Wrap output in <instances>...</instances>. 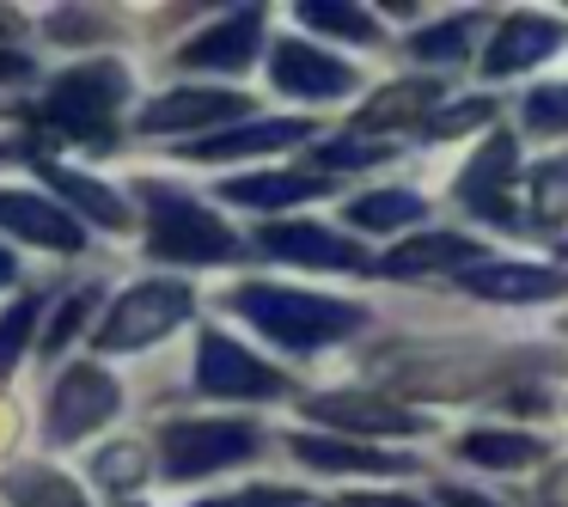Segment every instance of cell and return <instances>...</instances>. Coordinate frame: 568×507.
<instances>
[{
    "instance_id": "cell-40",
    "label": "cell",
    "mask_w": 568,
    "mask_h": 507,
    "mask_svg": "<svg viewBox=\"0 0 568 507\" xmlns=\"http://www.w3.org/2000/svg\"><path fill=\"white\" fill-rule=\"evenodd\" d=\"M13 26H19V19H13V13H0V38H7V31H13Z\"/></svg>"
},
{
    "instance_id": "cell-16",
    "label": "cell",
    "mask_w": 568,
    "mask_h": 507,
    "mask_svg": "<svg viewBox=\"0 0 568 507\" xmlns=\"http://www.w3.org/2000/svg\"><path fill=\"white\" fill-rule=\"evenodd\" d=\"M562 43V26L556 19H531V13H514L501 31H495L489 55H483V74L489 80H507V74H526V68H538L544 55Z\"/></svg>"
},
{
    "instance_id": "cell-11",
    "label": "cell",
    "mask_w": 568,
    "mask_h": 507,
    "mask_svg": "<svg viewBox=\"0 0 568 507\" xmlns=\"http://www.w3.org/2000/svg\"><path fill=\"white\" fill-rule=\"evenodd\" d=\"M0 233L26 239V245H43V251H62V257L87 251V226L62 202L38 196V190H0Z\"/></svg>"
},
{
    "instance_id": "cell-10",
    "label": "cell",
    "mask_w": 568,
    "mask_h": 507,
    "mask_svg": "<svg viewBox=\"0 0 568 507\" xmlns=\"http://www.w3.org/2000/svg\"><path fill=\"white\" fill-rule=\"evenodd\" d=\"M270 80L287 99H348V92L361 87V74L348 62H336L331 50L300 43V38H282L270 50Z\"/></svg>"
},
{
    "instance_id": "cell-31",
    "label": "cell",
    "mask_w": 568,
    "mask_h": 507,
    "mask_svg": "<svg viewBox=\"0 0 568 507\" xmlns=\"http://www.w3.org/2000/svg\"><path fill=\"white\" fill-rule=\"evenodd\" d=\"M495 111H501L495 99H458V104H446L440 116H428V135H434V141H446V135H465V129H483V123H495Z\"/></svg>"
},
{
    "instance_id": "cell-36",
    "label": "cell",
    "mask_w": 568,
    "mask_h": 507,
    "mask_svg": "<svg viewBox=\"0 0 568 507\" xmlns=\"http://www.w3.org/2000/svg\"><path fill=\"white\" fill-rule=\"evenodd\" d=\"M38 80V62L26 50H0V87H31Z\"/></svg>"
},
{
    "instance_id": "cell-21",
    "label": "cell",
    "mask_w": 568,
    "mask_h": 507,
    "mask_svg": "<svg viewBox=\"0 0 568 507\" xmlns=\"http://www.w3.org/2000/svg\"><path fill=\"white\" fill-rule=\"evenodd\" d=\"M470 257H483V245H470V239H458V233H422V239H409V245H397L379 270L385 275H428V270H458L465 275Z\"/></svg>"
},
{
    "instance_id": "cell-12",
    "label": "cell",
    "mask_w": 568,
    "mask_h": 507,
    "mask_svg": "<svg viewBox=\"0 0 568 507\" xmlns=\"http://www.w3.org/2000/svg\"><path fill=\"white\" fill-rule=\"evenodd\" d=\"M257 251H270L275 263H300V270H367V251L355 239L331 233V226H312V221L263 226Z\"/></svg>"
},
{
    "instance_id": "cell-8",
    "label": "cell",
    "mask_w": 568,
    "mask_h": 507,
    "mask_svg": "<svg viewBox=\"0 0 568 507\" xmlns=\"http://www.w3.org/2000/svg\"><path fill=\"white\" fill-rule=\"evenodd\" d=\"M257 104L245 92H221V87H178V92H160L148 111L135 116L141 135H196V129H221V123H251Z\"/></svg>"
},
{
    "instance_id": "cell-24",
    "label": "cell",
    "mask_w": 568,
    "mask_h": 507,
    "mask_svg": "<svg viewBox=\"0 0 568 507\" xmlns=\"http://www.w3.org/2000/svg\"><path fill=\"white\" fill-rule=\"evenodd\" d=\"M538 453H544V440H538V434L470 428L465 440H458V458H470V465H483V470H519V465H531Z\"/></svg>"
},
{
    "instance_id": "cell-6",
    "label": "cell",
    "mask_w": 568,
    "mask_h": 507,
    "mask_svg": "<svg viewBox=\"0 0 568 507\" xmlns=\"http://www.w3.org/2000/svg\"><path fill=\"white\" fill-rule=\"evenodd\" d=\"M116 409H123L116 373L99 367V361H74V367H62V379L50 385V397H43V446L87 440V434H99Z\"/></svg>"
},
{
    "instance_id": "cell-14",
    "label": "cell",
    "mask_w": 568,
    "mask_h": 507,
    "mask_svg": "<svg viewBox=\"0 0 568 507\" xmlns=\"http://www.w3.org/2000/svg\"><path fill=\"white\" fill-rule=\"evenodd\" d=\"M31 165H38L43 190H55V202H62L68 214L104 226V233H129V226H135V209H129V196L116 184L87 178V172H68V165H55V160H31Z\"/></svg>"
},
{
    "instance_id": "cell-2",
    "label": "cell",
    "mask_w": 568,
    "mask_h": 507,
    "mask_svg": "<svg viewBox=\"0 0 568 507\" xmlns=\"http://www.w3.org/2000/svg\"><path fill=\"white\" fill-rule=\"evenodd\" d=\"M135 196H141V209H148V257H160V263H196V270L245 257V239H239L214 209H202L184 184L141 178Z\"/></svg>"
},
{
    "instance_id": "cell-17",
    "label": "cell",
    "mask_w": 568,
    "mask_h": 507,
    "mask_svg": "<svg viewBox=\"0 0 568 507\" xmlns=\"http://www.w3.org/2000/svg\"><path fill=\"white\" fill-rule=\"evenodd\" d=\"M306 416L331 422V428H348V434H422L428 428L416 409H397V404H385V397H343V392L312 397Z\"/></svg>"
},
{
    "instance_id": "cell-18",
    "label": "cell",
    "mask_w": 568,
    "mask_h": 507,
    "mask_svg": "<svg viewBox=\"0 0 568 507\" xmlns=\"http://www.w3.org/2000/svg\"><path fill=\"white\" fill-rule=\"evenodd\" d=\"M287 453L312 470H367V477H397V470H416V458L404 453H373L355 440H331V434H287Z\"/></svg>"
},
{
    "instance_id": "cell-1",
    "label": "cell",
    "mask_w": 568,
    "mask_h": 507,
    "mask_svg": "<svg viewBox=\"0 0 568 507\" xmlns=\"http://www.w3.org/2000/svg\"><path fill=\"white\" fill-rule=\"evenodd\" d=\"M226 306L245 324H257L270 343L294 348V355H312L324 343H343L367 324V306L355 300H324V294H300V287H275V282H245L226 294Z\"/></svg>"
},
{
    "instance_id": "cell-20",
    "label": "cell",
    "mask_w": 568,
    "mask_h": 507,
    "mask_svg": "<svg viewBox=\"0 0 568 507\" xmlns=\"http://www.w3.org/2000/svg\"><path fill=\"white\" fill-rule=\"evenodd\" d=\"M324 190H331V184H324L318 172H251V178H226V184H221V202L270 214V209L312 202V196H324Z\"/></svg>"
},
{
    "instance_id": "cell-25",
    "label": "cell",
    "mask_w": 568,
    "mask_h": 507,
    "mask_svg": "<svg viewBox=\"0 0 568 507\" xmlns=\"http://www.w3.org/2000/svg\"><path fill=\"white\" fill-rule=\"evenodd\" d=\"M440 99V87L434 80H397V87L373 92L367 111H361V129H397V123H416V111H428V104Z\"/></svg>"
},
{
    "instance_id": "cell-33",
    "label": "cell",
    "mask_w": 568,
    "mask_h": 507,
    "mask_svg": "<svg viewBox=\"0 0 568 507\" xmlns=\"http://www.w3.org/2000/svg\"><path fill=\"white\" fill-rule=\"evenodd\" d=\"M318 160L331 165V172H361V165H385V160H397V153L379 148V141H324Z\"/></svg>"
},
{
    "instance_id": "cell-27",
    "label": "cell",
    "mask_w": 568,
    "mask_h": 507,
    "mask_svg": "<svg viewBox=\"0 0 568 507\" xmlns=\"http://www.w3.org/2000/svg\"><path fill=\"white\" fill-rule=\"evenodd\" d=\"M148 470H153V458H148V446H141V440H111V446L92 453V477H99V489H111V495L135 489Z\"/></svg>"
},
{
    "instance_id": "cell-42",
    "label": "cell",
    "mask_w": 568,
    "mask_h": 507,
    "mask_svg": "<svg viewBox=\"0 0 568 507\" xmlns=\"http://www.w3.org/2000/svg\"><path fill=\"white\" fill-rule=\"evenodd\" d=\"M116 507H135V501H116Z\"/></svg>"
},
{
    "instance_id": "cell-35",
    "label": "cell",
    "mask_w": 568,
    "mask_h": 507,
    "mask_svg": "<svg viewBox=\"0 0 568 507\" xmlns=\"http://www.w3.org/2000/svg\"><path fill=\"white\" fill-rule=\"evenodd\" d=\"M306 495H294V489H239V495H209V501H196V507H300Z\"/></svg>"
},
{
    "instance_id": "cell-15",
    "label": "cell",
    "mask_w": 568,
    "mask_h": 507,
    "mask_svg": "<svg viewBox=\"0 0 568 507\" xmlns=\"http://www.w3.org/2000/svg\"><path fill=\"white\" fill-rule=\"evenodd\" d=\"M306 135H312L306 116H270V123H239V129H221V135L190 141L184 160H202V165L251 160V153H282V148H294V141H306Z\"/></svg>"
},
{
    "instance_id": "cell-26",
    "label": "cell",
    "mask_w": 568,
    "mask_h": 507,
    "mask_svg": "<svg viewBox=\"0 0 568 507\" xmlns=\"http://www.w3.org/2000/svg\"><path fill=\"white\" fill-rule=\"evenodd\" d=\"M300 26L306 31H331V38H348V43H373L379 38V19L367 13V7H343V0H306V7H294Z\"/></svg>"
},
{
    "instance_id": "cell-41",
    "label": "cell",
    "mask_w": 568,
    "mask_h": 507,
    "mask_svg": "<svg viewBox=\"0 0 568 507\" xmlns=\"http://www.w3.org/2000/svg\"><path fill=\"white\" fill-rule=\"evenodd\" d=\"M0 160H7V141H0Z\"/></svg>"
},
{
    "instance_id": "cell-5",
    "label": "cell",
    "mask_w": 568,
    "mask_h": 507,
    "mask_svg": "<svg viewBox=\"0 0 568 507\" xmlns=\"http://www.w3.org/2000/svg\"><path fill=\"white\" fill-rule=\"evenodd\" d=\"M129 99V68L123 62H74L50 80L43 92V116L55 129H74V135L99 141L111 135V116L123 111Z\"/></svg>"
},
{
    "instance_id": "cell-9",
    "label": "cell",
    "mask_w": 568,
    "mask_h": 507,
    "mask_svg": "<svg viewBox=\"0 0 568 507\" xmlns=\"http://www.w3.org/2000/svg\"><path fill=\"white\" fill-rule=\"evenodd\" d=\"M263 50V7H233L221 26L196 31V38L178 50V68L190 74H245Z\"/></svg>"
},
{
    "instance_id": "cell-23",
    "label": "cell",
    "mask_w": 568,
    "mask_h": 507,
    "mask_svg": "<svg viewBox=\"0 0 568 507\" xmlns=\"http://www.w3.org/2000/svg\"><path fill=\"white\" fill-rule=\"evenodd\" d=\"M422 214H428V202H422L416 190H367V196L348 202V221H355L361 233H404Z\"/></svg>"
},
{
    "instance_id": "cell-3",
    "label": "cell",
    "mask_w": 568,
    "mask_h": 507,
    "mask_svg": "<svg viewBox=\"0 0 568 507\" xmlns=\"http://www.w3.org/2000/svg\"><path fill=\"white\" fill-rule=\"evenodd\" d=\"M196 312V294L190 282H172V275H153V282H135L111 300L104 324L92 331V348L99 355H129V348H148L160 336H172L178 324Z\"/></svg>"
},
{
    "instance_id": "cell-13",
    "label": "cell",
    "mask_w": 568,
    "mask_h": 507,
    "mask_svg": "<svg viewBox=\"0 0 568 507\" xmlns=\"http://www.w3.org/2000/svg\"><path fill=\"white\" fill-rule=\"evenodd\" d=\"M514 165H519V148H514V135L507 129H495L489 141H483V153L458 172V202H465L470 214H483V221H495V226H519V214L507 209V196H501V184L514 178Z\"/></svg>"
},
{
    "instance_id": "cell-30",
    "label": "cell",
    "mask_w": 568,
    "mask_h": 507,
    "mask_svg": "<svg viewBox=\"0 0 568 507\" xmlns=\"http://www.w3.org/2000/svg\"><path fill=\"white\" fill-rule=\"evenodd\" d=\"M92 306H99V287H92V282H87V287H74V294H68L62 306H55V318L43 324V343H38V348H43V361H55L68 343H74L80 324L92 318Z\"/></svg>"
},
{
    "instance_id": "cell-4",
    "label": "cell",
    "mask_w": 568,
    "mask_h": 507,
    "mask_svg": "<svg viewBox=\"0 0 568 507\" xmlns=\"http://www.w3.org/2000/svg\"><path fill=\"white\" fill-rule=\"evenodd\" d=\"M257 453H263L257 422L202 416V422H165V434H160V470L172 483H196V477H214V470L251 465Z\"/></svg>"
},
{
    "instance_id": "cell-7",
    "label": "cell",
    "mask_w": 568,
    "mask_h": 507,
    "mask_svg": "<svg viewBox=\"0 0 568 507\" xmlns=\"http://www.w3.org/2000/svg\"><path fill=\"white\" fill-rule=\"evenodd\" d=\"M196 392L202 397H282L287 373L270 367L263 355H251L245 343H233L226 331L196 336Z\"/></svg>"
},
{
    "instance_id": "cell-38",
    "label": "cell",
    "mask_w": 568,
    "mask_h": 507,
    "mask_svg": "<svg viewBox=\"0 0 568 507\" xmlns=\"http://www.w3.org/2000/svg\"><path fill=\"white\" fill-rule=\"evenodd\" d=\"M348 507H422V501H409V495H343Z\"/></svg>"
},
{
    "instance_id": "cell-32",
    "label": "cell",
    "mask_w": 568,
    "mask_h": 507,
    "mask_svg": "<svg viewBox=\"0 0 568 507\" xmlns=\"http://www.w3.org/2000/svg\"><path fill=\"white\" fill-rule=\"evenodd\" d=\"M526 129L531 135H568V87H538L526 99Z\"/></svg>"
},
{
    "instance_id": "cell-28",
    "label": "cell",
    "mask_w": 568,
    "mask_h": 507,
    "mask_svg": "<svg viewBox=\"0 0 568 507\" xmlns=\"http://www.w3.org/2000/svg\"><path fill=\"white\" fill-rule=\"evenodd\" d=\"M470 38H477V19H446V26H428V31H416L409 38V55H422V62H440V68H453V62H465L470 55Z\"/></svg>"
},
{
    "instance_id": "cell-37",
    "label": "cell",
    "mask_w": 568,
    "mask_h": 507,
    "mask_svg": "<svg viewBox=\"0 0 568 507\" xmlns=\"http://www.w3.org/2000/svg\"><path fill=\"white\" fill-rule=\"evenodd\" d=\"M440 501H446V507H495V495H483V489H453V483H446Z\"/></svg>"
},
{
    "instance_id": "cell-22",
    "label": "cell",
    "mask_w": 568,
    "mask_h": 507,
    "mask_svg": "<svg viewBox=\"0 0 568 507\" xmlns=\"http://www.w3.org/2000/svg\"><path fill=\"white\" fill-rule=\"evenodd\" d=\"M0 495H7L13 507H87V495L50 465H13L7 477H0Z\"/></svg>"
},
{
    "instance_id": "cell-29",
    "label": "cell",
    "mask_w": 568,
    "mask_h": 507,
    "mask_svg": "<svg viewBox=\"0 0 568 507\" xmlns=\"http://www.w3.org/2000/svg\"><path fill=\"white\" fill-rule=\"evenodd\" d=\"M38 312H43V300L38 294H26V300H13V306L0 312V379L26 361V348H31V336H38Z\"/></svg>"
},
{
    "instance_id": "cell-39",
    "label": "cell",
    "mask_w": 568,
    "mask_h": 507,
    "mask_svg": "<svg viewBox=\"0 0 568 507\" xmlns=\"http://www.w3.org/2000/svg\"><path fill=\"white\" fill-rule=\"evenodd\" d=\"M13 282H19V257L0 245V287H13Z\"/></svg>"
},
{
    "instance_id": "cell-19",
    "label": "cell",
    "mask_w": 568,
    "mask_h": 507,
    "mask_svg": "<svg viewBox=\"0 0 568 507\" xmlns=\"http://www.w3.org/2000/svg\"><path fill=\"white\" fill-rule=\"evenodd\" d=\"M465 294L477 300H556L568 287L562 270H538V263H470L465 275Z\"/></svg>"
},
{
    "instance_id": "cell-34",
    "label": "cell",
    "mask_w": 568,
    "mask_h": 507,
    "mask_svg": "<svg viewBox=\"0 0 568 507\" xmlns=\"http://www.w3.org/2000/svg\"><path fill=\"white\" fill-rule=\"evenodd\" d=\"M538 214L568 221V160H556V165H544V172H538Z\"/></svg>"
}]
</instances>
